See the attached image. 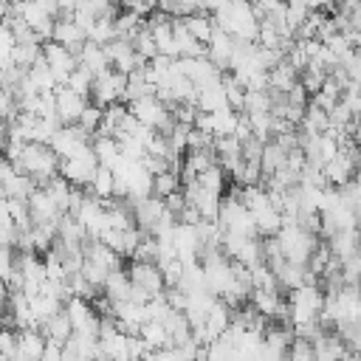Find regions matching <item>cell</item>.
Here are the masks:
<instances>
[{
	"instance_id": "obj_1",
	"label": "cell",
	"mask_w": 361,
	"mask_h": 361,
	"mask_svg": "<svg viewBox=\"0 0 361 361\" xmlns=\"http://www.w3.org/2000/svg\"><path fill=\"white\" fill-rule=\"evenodd\" d=\"M14 166L34 178L37 186H45L51 183L54 178H59V166H62V158L54 152L51 144H25V149L20 152V158L14 161Z\"/></svg>"
},
{
	"instance_id": "obj_2",
	"label": "cell",
	"mask_w": 361,
	"mask_h": 361,
	"mask_svg": "<svg viewBox=\"0 0 361 361\" xmlns=\"http://www.w3.org/2000/svg\"><path fill=\"white\" fill-rule=\"evenodd\" d=\"M276 240H279L282 257L288 262H293V265H307L310 257H313V251L319 248V237L310 234V231H305L296 220H285V226L276 234Z\"/></svg>"
},
{
	"instance_id": "obj_3",
	"label": "cell",
	"mask_w": 361,
	"mask_h": 361,
	"mask_svg": "<svg viewBox=\"0 0 361 361\" xmlns=\"http://www.w3.org/2000/svg\"><path fill=\"white\" fill-rule=\"evenodd\" d=\"M290 305V324H310V322H322V310H324V290L319 285H302L296 290H290L288 296Z\"/></svg>"
},
{
	"instance_id": "obj_4",
	"label": "cell",
	"mask_w": 361,
	"mask_h": 361,
	"mask_svg": "<svg viewBox=\"0 0 361 361\" xmlns=\"http://www.w3.org/2000/svg\"><path fill=\"white\" fill-rule=\"evenodd\" d=\"M99 158L93 152V144L85 147L82 152H76L73 158H62V166H59V175L71 183V186H79V189H87L99 172Z\"/></svg>"
},
{
	"instance_id": "obj_5",
	"label": "cell",
	"mask_w": 361,
	"mask_h": 361,
	"mask_svg": "<svg viewBox=\"0 0 361 361\" xmlns=\"http://www.w3.org/2000/svg\"><path fill=\"white\" fill-rule=\"evenodd\" d=\"M127 274H130L133 285L141 288V290H147L152 299H155V296H164V290H166V276H164V268H161L158 262L133 259L130 268H127Z\"/></svg>"
},
{
	"instance_id": "obj_6",
	"label": "cell",
	"mask_w": 361,
	"mask_h": 361,
	"mask_svg": "<svg viewBox=\"0 0 361 361\" xmlns=\"http://www.w3.org/2000/svg\"><path fill=\"white\" fill-rule=\"evenodd\" d=\"M124 90H127V73H121V71L110 68L107 73L96 76L90 99H93V104H99V107L104 110V107L116 104L118 99H124Z\"/></svg>"
},
{
	"instance_id": "obj_7",
	"label": "cell",
	"mask_w": 361,
	"mask_h": 361,
	"mask_svg": "<svg viewBox=\"0 0 361 361\" xmlns=\"http://www.w3.org/2000/svg\"><path fill=\"white\" fill-rule=\"evenodd\" d=\"M42 56H45L48 68L54 71V76H56V85H59V87H62V85H68L71 73L79 68V56H76V54H71L65 45H59V42H54V39L42 42Z\"/></svg>"
},
{
	"instance_id": "obj_8",
	"label": "cell",
	"mask_w": 361,
	"mask_h": 361,
	"mask_svg": "<svg viewBox=\"0 0 361 361\" xmlns=\"http://www.w3.org/2000/svg\"><path fill=\"white\" fill-rule=\"evenodd\" d=\"M0 186H3V197H17V200H28L37 192L34 178L23 175L11 161H3L0 166Z\"/></svg>"
},
{
	"instance_id": "obj_9",
	"label": "cell",
	"mask_w": 361,
	"mask_h": 361,
	"mask_svg": "<svg viewBox=\"0 0 361 361\" xmlns=\"http://www.w3.org/2000/svg\"><path fill=\"white\" fill-rule=\"evenodd\" d=\"M28 209H31V223L34 226H56L59 217L65 214L56 206V200L51 197V192L42 189V186H37V192L28 197Z\"/></svg>"
},
{
	"instance_id": "obj_10",
	"label": "cell",
	"mask_w": 361,
	"mask_h": 361,
	"mask_svg": "<svg viewBox=\"0 0 361 361\" xmlns=\"http://www.w3.org/2000/svg\"><path fill=\"white\" fill-rule=\"evenodd\" d=\"M104 51H107L110 65H113L116 71H121V73H133L135 68H144V65H147V62L138 56V51H135V45H133L130 39L116 37L113 42L104 45Z\"/></svg>"
},
{
	"instance_id": "obj_11",
	"label": "cell",
	"mask_w": 361,
	"mask_h": 361,
	"mask_svg": "<svg viewBox=\"0 0 361 361\" xmlns=\"http://www.w3.org/2000/svg\"><path fill=\"white\" fill-rule=\"evenodd\" d=\"M14 11L28 23V28L42 39V42H48L51 37H54V17L48 14V11H42L34 0H28V3H14Z\"/></svg>"
},
{
	"instance_id": "obj_12",
	"label": "cell",
	"mask_w": 361,
	"mask_h": 361,
	"mask_svg": "<svg viewBox=\"0 0 361 361\" xmlns=\"http://www.w3.org/2000/svg\"><path fill=\"white\" fill-rule=\"evenodd\" d=\"M54 96H56V116H59V121L62 124H79V118H82V113H85V107L90 102L85 96H79L76 90H71L68 85L56 87Z\"/></svg>"
},
{
	"instance_id": "obj_13",
	"label": "cell",
	"mask_w": 361,
	"mask_h": 361,
	"mask_svg": "<svg viewBox=\"0 0 361 361\" xmlns=\"http://www.w3.org/2000/svg\"><path fill=\"white\" fill-rule=\"evenodd\" d=\"M54 42H59V45H65L71 54H82V48H85V42H87V31L73 20V17H59L56 23H54V37H51Z\"/></svg>"
},
{
	"instance_id": "obj_14",
	"label": "cell",
	"mask_w": 361,
	"mask_h": 361,
	"mask_svg": "<svg viewBox=\"0 0 361 361\" xmlns=\"http://www.w3.org/2000/svg\"><path fill=\"white\" fill-rule=\"evenodd\" d=\"M133 212H135V226H138L144 234H155L161 217L166 214V203H164L161 197L149 195V197H144V200H135Z\"/></svg>"
},
{
	"instance_id": "obj_15",
	"label": "cell",
	"mask_w": 361,
	"mask_h": 361,
	"mask_svg": "<svg viewBox=\"0 0 361 361\" xmlns=\"http://www.w3.org/2000/svg\"><path fill=\"white\" fill-rule=\"evenodd\" d=\"M234 48H237V39L231 37V34H226V31H220V28H214V37H212V42H209V51H206V56L226 73V71H231V62H234Z\"/></svg>"
},
{
	"instance_id": "obj_16",
	"label": "cell",
	"mask_w": 361,
	"mask_h": 361,
	"mask_svg": "<svg viewBox=\"0 0 361 361\" xmlns=\"http://www.w3.org/2000/svg\"><path fill=\"white\" fill-rule=\"evenodd\" d=\"M45 336H48V341H54V344H68L71 338H73V322H71V313H68V307H62V310H56L42 327H39Z\"/></svg>"
},
{
	"instance_id": "obj_17",
	"label": "cell",
	"mask_w": 361,
	"mask_h": 361,
	"mask_svg": "<svg viewBox=\"0 0 361 361\" xmlns=\"http://www.w3.org/2000/svg\"><path fill=\"white\" fill-rule=\"evenodd\" d=\"M228 327H231V307H228L223 299H217V302L212 305V310L206 313V341L212 344V341L220 338Z\"/></svg>"
},
{
	"instance_id": "obj_18",
	"label": "cell",
	"mask_w": 361,
	"mask_h": 361,
	"mask_svg": "<svg viewBox=\"0 0 361 361\" xmlns=\"http://www.w3.org/2000/svg\"><path fill=\"white\" fill-rule=\"evenodd\" d=\"M79 65L82 68H87L93 76H102V73H107L113 65H110V59H107V51H104V45H96V42H85V48H82V54H79Z\"/></svg>"
},
{
	"instance_id": "obj_19",
	"label": "cell",
	"mask_w": 361,
	"mask_h": 361,
	"mask_svg": "<svg viewBox=\"0 0 361 361\" xmlns=\"http://www.w3.org/2000/svg\"><path fill=\"white\" fill-rule=\"evenodd\" d=\"M102 293L110 299V302H130L133 299V279L130 274L121 268V271H113L102 288Z\"/></svg>"
},
{
	"instance_id": "obj_20",
	"label": "cell",
	"mask_w": 361,
	"mask_h": 361,
	"mask_svg": "<svg viewBox=\"0 0 361 361\" xmlns=\"http://www.w3.org/2000/svg\"><path fill=\"white\" fill-rule=\"evenodd\" d=\"M293 85H299V71L285 56L274 71H268V87L271 90H279V93H288Z\"/></svg>"
},
{
	"instance_id": "obj_21",
	"label": "cell",
	"mask_w": 361,
	"mask_h": 361,
	"mask_svg": "<svg viewBox=\"0 0 361 361\" xmlns=\"http://www.w3.org/2000/svg\"><path fill=\"white\" fill-rule=\"evenodd\" d=\"M93 152H96L99 164H102V166H110V169H116V164L124 158V155H121V144H118V138H113V135H96V138H93Z\"/></svg>"
},
{
	"instance_id": "obj_22",
	"label": "cell",
	"mask_w": 361,
	"mask_h": 361,
	"mask_svg": "<svg viewBox=\"0 0 361 361\" xmlns=\"http://www.w3.org/2000/svg\"><path fill=\"white\" fill-rule=\"evenodd\" d=\"M183 20V25L192 31V37L195 39H200L206 48H209V42H212V37H214V17L212 14H203V11H197V14H189V17H180Z\"/></svg>"
},
{
	"instance_id": "obj_23",
	"label": "cell",
	"mask_w": 361,
	"mask_h": 361,
	"mask_svg": "<svg viewBox=\"0 0 361 361\" xmlns=\"http://www.w3.org/2000/svg\"><path fill=\"white\" fill-rule=\"evenodd\" d=\"M254 220H257V231H259L262 240L276 237L282 231V226H285V214L279 209H274V206H265L262 212H257Z\"/></svg>"
},
{
	"instance_id": "obj_24",
	"label": "cell",
	"mask_w": 361,
	"mask_h": 361,
	"mask_svg": "<svg viewBox=\"0 0 361 361\" xmlns=\"http://www.w3.org/2000/svg\"><path fill=\"white\" fill-rule=\"evenodd\" d=\"M330 130V116H327V110H322V107H316L313 102L307 104V110H305V118H302V124H299V133H305V135H322V133H327Z\"/></svg>"
},
{
	"instance_id": "obj_25",
	"label": "cell",
	"mask_w": 361,
	"mask_h": 361,
	"mask_svg": "<svg viewBox=\"0 0 361 361\" xmlns=\"http://www.w3.org/2000/svg\"><path fill=\"white\" fill-rule=\"evenodd\" d=\"M85 192L93 195V197H99V200H113L116 197V172L110 166H99L93 183Z\"/></svg>"
},
{
	"instance_id": "obj_26",
	"label": "cell",
	"mask_w": 361,
	"mask_h": 361,
	"mask_svg": "<svg viewBox=\"0 0 361 361\" xmlns=\"http://www.w3.org/2000/svg\"><path fill=\"white\" fill-rule=\"evenodd\" d=\"M197 107L203 113H217V110H226L228 107V99H226V85L217 82V85H209L200 90L197 96Z\"/></svg>"
},
{
	"instance_id": "obj_27",
	"label": "cell",
	"mask_w": 361,
	"mask_h": 361,
	"mask_svg": "<svg viewBox=\"0 0 361 361\" xmlns=\"http://www.w3.org/2000/svg\"><path fill=\"white\" fill-rule=\"evenodd\" d=\"M282 166H288V149L279 147L276 141H268L265 149H262V180L276 175Z\"/></svg>"
},
{
	"instance_id": "obj_28",
	"label": "cell",
	"mask_w": 361,
	"mask_h": 361,
	"mask_svg": "<svg viewBox=\"0 0 361 361\" xmlns=\"http://www.w3.org/2000/svg\"><path fill=\"white\" fill-rule=\"evenodd\" d=\"M178 192H183V180H180V172L169 169V172H161V175H155V180H152V195H155V197L166 200V197H172V195H178Z\"/></svg>"
},
{
	"instance_id": "obj_29",
	"label": "cell",
	"mask_w": 361,
	"mask_h": 361,
	"mask_svg": "<svg viewBox=\"0 0 361 361\" xmlns=\"http://www.w3.org/2000/svg\"><path fill=\"white\" fill-rule=\"evenodd\" d=\"M237 124H240V113L231 110V107L212 113V133H214V138H217V135H234Z\"/></svg>"
},
{
	"instance_id": "obj_30",
	"label": "cell",
	"mask_w": 361,
	"mask_h": 361,
	"mask_svg": "<svg viewBox=\"0 0 361 361\" xmlns=\"http://www.w3.org/2000/svg\"><path fill=\"white\" fill-rule=\"evenodd\" d=\"M141 338L149 344V350H164V347H169V333H166V327H164L161 322H144Z\"/></svg>"
},
{
	"instance_id": "obj_31",
	"label": "cell",
	"mask_w": 361,
	"mask_h": 361,
	"mask_svg": "<svg viewBox=\"0 0 361 361\" xmlns=\"http://www.w3.org/2000/svg\"><path fill=\"white\" fill-rule=\"evenodd\" d=\"M87 39L96 42V45L113 42V39H116V17H99L96 25H93L90 34H87Z\"/></svg>"
},
{
	"instance_id": "obj_32",
	"label": "cell",
	"mask_w": 361,
	"mask_h": 361,
	"mask_svg": "<svg viewBox=\"0 0 361 361\" xmlns=\"http://www.w3.org/2000/svg\"><path fill=\"white\" fill-rule=\"evenodd\" d=\"M223 85H226L228 107H231V110H237V113H243V110H245V87L237 82V76H234V73H226V76H223Z\"/></svg>"
},
{
	"instance_id": "obj_33",
	"label": "cell",
	"mask_w": 361,
	"mask_h": 361,
	"mask_svg": "<svg viewBox=\"0 0 361 361\" xmlns=\"http://www.w3.org/2000/svg\"><path fill=\"white\" fill-rule=\"evenodd\" d=\"M274 102H271V90H245V110L248 116L254 113H271Z\"/></svg>"
},
{
	"instance_id": "obj_34",
	"label": "cell",
	"mask_w": 361,
	"mask_h": 361,
	"mask_svg": "<svg viewBox=\"0 0 361 361\" xmlns=\"http://www.w3.org/2000/svg\"><path fill=\"white\" fill-rule=\"evenodd\" d=\"M226 178H228V172L220 166V164H214V166H209L203 175H197V183L203 186V189H209V192H214V195H223V186H226Z\"/></svg>"
},
{
	"instance_id": "obj_35",
	"label": "cell",
	"mask_w": 361,
	"mask_h": 361,
	"mask_svg": "<svg viewBox=\"0 0 361 361\" xmlns=\"http://www.w3.org/2000/svg\"><path fill=\"white\" fill-rule=\"evenodd\" d=\"M133 45H135V51H138V56H141L144 62H152V59L158 56V42H155V37H152V31H149L147 25L135 34Z\"/></svg>"
},
{
	"instance_id": "obj_36",
	"label": "cell",
	"mask_w": 361,
	"mask_h": 361,
	"mask_svg": "<svg viewBox=\"0 0 361 361\" xmlns=\"http://www.w3.org/2000/svg\"><path fill=\"white\" fill-rule=\"evenodd\" d=\"M93 82H96V76L87 71V68H76L73 73H71V79H68V87L71 90H76L79 96H85V99H90V93H93Z\"/></svg>"
},
{
	"instance_id": "obj_37",
	"label": "cell",
	"mask_w": 361,
	"mask_h": 361,
	"mask_svg": "<svg viewBox=\"0 0 361 361\" xmlns=\"http://www.w3.org/2000/svg\"><path fill=\"white\" fill-rule=\"evenodd\" d=\"M102 118H104V110H102L99 104H87L85 113H82V118H79V127H85V130L96 138V133H99V127H102Z\"/></svg>"
},
{
	"instance_id": "obj_38",
	"label": "cell",
	"mask_w": 361,
	"mask_h": 361,
	"mask_svg": "<svg viewBox=\"0 0 361 361\" xmlns=\"http://www.w3.org/2000/svg\"><path fill=\"white\" fill-rule=\"evenodd\" d=\"M288 361H316V350H313V341H305V338H293L290 350H288Z\"/></svg>"
},
{
	"instance_id": "obj_39",
	"label": "cell",
	"mask_w": 361,
	"mask_h": 361,
	"mask_svg": "<svg viewBox=\"0 0 361 361\" xmlns=\"http://www.w3.org/2000/svg\"><path fill=\"white\" fill-rule=\"evenodd\" d=\"M82 276L93 285V288H104V282H107V276H110V271L107 268H102V265H96V262H90V259H85V268H82Z\"/></svg>"
},
{
	"instance_id": "obj_40",
	"label": "cell",
	"mask_w": 361,
	"mask_h": 361,
	"mask_svg": "<svg viewBox=\"0 0 361 361\" xmlns=\"http://www.w3.org/2000/svg\"><path fill=\"white\" fill-rule=\"evenodd\" d=\"M164 296L172 305V310H183V313L189 310V290H183V288H166Z\"/></svg>"
},
{
	"instance_id": "obj_41",
	"label": "cell",
	"mask_w": 361,
	"mask_h": 361,
	"mask_svg": "<svg viewBox=\"0 0 361 361\" xmlns=\"http://www.w3.org/2000/svg\"><path fill=\"white\" fill-rule=\"evenodd\" d=\"M0 347H3V355L6 358H14V353H17V330L6 327L3 336H0Z\"/></svg>"
},
{
	"instance_id": "obj_42",
	"label": "cell",
	"mask_w": 361,
	"mask_h": 361,
	"mask_svg": "<svg viewBox=\"0 0 361 361\" xmlns=\"http://www.w3.org/2000/svg\"><path fill=\"white\" fill-rule=\"evenodd\" d=\"M34 3H37L42 11H48L54 20H59V17H62V8H59V3H56V0H34Z\"/></svg>"
},
{
	"instance_id": "obj_43",
	"label": "cell",
	"mask_w": 361,
	"mask_h": 361,
	"mask_svg": "<svg viewBox=\"0 0 361 361\" xmlns=\"http://www.w3.org/2000/svg\"><path fill=\"white\" fill-rule=\"evenodd\" d=\"M59 8H62V17H71L76 8H79V0H56Z\"/></svg>"
},
{
	"instance_id": "obj_44",
	"label": "cell",
	"mask_w": 361,
	"mask_h": 361,
	"mask_svg": "<svg viewBox=\"0 0 361 361\" xmlns=\"http://www.w3.org/2000/svg\"><path fill=\"white\" fill-rule=\"evenodd\" d=\"M6 3H28V0H6Z\"/></svg>"
},
{
	"instance_id": "obj_45",
	"label": "cell",
	"mask_w": 361,
	"mask_h": 361,
	"mask_svg": "<svg viewBox=\"0 0 361 361\" xmlns=\"http://www.w3.org/2000/svg\"><path fill=\"white\" fill-rule=\"evenodd\" d=\"M358 54H361V48H358Z\"/></svg>"
}]
</instances>
